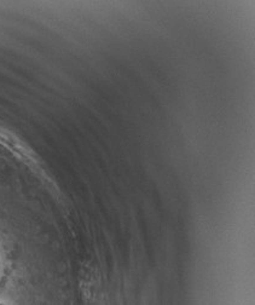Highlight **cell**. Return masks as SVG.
Here are the masks:
<instances>
[{
    "mask_svg": "<svg viewBox=\"0 0 255 305\" xmlns=\"http://www.w3.org/2000/svg\"><path fill=\"white\" fill-rule=\"evenodd\" d=\"M0 305H4V304H0Z\"/></svg>",
    "mask_w": 255,
    "mask_h": 305,
    "instance_id": "1",
    "label": "cell"
}]
</instances>
